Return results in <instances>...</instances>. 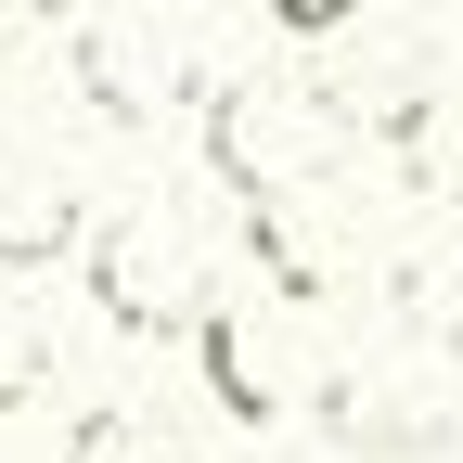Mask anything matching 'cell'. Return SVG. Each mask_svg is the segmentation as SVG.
Returning a JSON list of instances; mask_svg holds the SVG:
<instances>
[{"mask_svg": "<svg viewBox=\"0 0 463 463\" xmlns=\"http://www.w3.org/2000/svg\"><path fill=\"white\" fill-rule=\"evenodd\" d=\"M39 386H52V322L26 297V270H0V412H26Z\"/></svg>", "mask_w": 463, "mask_h": 463, "instance_id": "9c48e42d", "label": "cell"}, {"mask_svg": "<svg viewBox=\"0 0 463 463\" xmlns=\"http://www.w3.org/2000/svg\"><path fill=\"white\" fill-rule=\"evenodd\" d=\"M245 245H258V270H270L297 309H322L335 283H347V245H335V181H283V194H245Z\"/></svg>", "mask_w": 463, "mask_h": 463, "instance_id": "5b68a950", "label": "cell"}, {"mask_svg": "<svg viewBox=\"0 0 463 463\" xmlns=\"http://www.w3.org/2000/svg\"><path fill=\"white\" fill-rule=\"evenodd\" d=\"M194 335H206V386H219V412H245V425H297L309 399H322V347H309V309L283 297H206L194 309Z\"/></svg>", "mask_w": 463, "mask_h": 463, "instance_id": "3957f363", "label": "cell"}, {"mask_svg": "<svg viewBox=\"0 0 463 463\" xmlns=\"http://www.w3.org/2000/svg\"><path fill=\"white\" fill-rule=\"evenodd\" d=\"M65 463H194V438L155 412V399H103L65 425Z\"/></svg>", "mask_w": 463, "mask_h": 463, "instance_id": "ba28073f", "label": "cell"}, {"mask_svg": "<svg viewBox=\"0 0 463 463\" xmlns=\"http://www.w3.org/2000/svg\"><path fill=\"white\" fill-rule=\"evenodd\" d=\"M78 245V194L52 155H0V270H52Z\"/></svg>", "mask_w": 463, "mask_h": 463, "instance_id": "8992f818", "label": "cell"}, {"mask_svg": "<svg viewBox=\"0 0 463 463\" xmlns=\"http://www.w3.org/2000/svg\"><path fill=\"white\" fill-rule=\"evenodd\" d=\"M206 167L232 194H283V181H335L347 167V116L309 78H219L206 90Z\"/></svg>", "mask_w": 463, "mask_h": 463, "instance_id": "6da1fadb", "label": "cell"}, {"mask_svg": "<svg viewBox=\"0 0 463 463\" xmlns=\"http://www.w3.org/2000/svg\"><path fill=\"white\" fill-rule=\"evenodd\" d=\"M399 309H412V335L438 361H463V206H438V232L399 258Z\"/></svg>", "mask_w": 463, "mask_h": 463, "instance_id": "52a82bcc", "label": "cell"}, {"mask_svg": "<svg viewBox=\"0 0 463 463\" xmlns=\"http://www.w3.org/2000/svg\"><path fill=\"white\" fill-rule=\"evenodd\" d=\"M347 14H373V0H270V26H283V39H335Z\"/></svg>", "mask_w": 463, "mask_h": 463, "instance_id": "30bf717a", "label": "cell"}, {"mask_svg": "<svg viewBox=\"0 0 463 463\" xmlns=\"http://www.w3.org/2000/svg\"><path fill=\"white\" fill-rule=\"evenodd\" d=\"M245 463H347L335 438H309V450H245Z\"/></svg>", "mask_w": 463, "mask_h": 463, "instance_id": "8fae6325", "label": "cell"}, {"mask_svg": "<svg viewBox=\"0 0 463 463\" xmlns=\"http://www.w3.org/2000/svg\"><path fill=\"white\" fill-rule=\"evenodd\" d=\"M65 26H78V90H90V116H103V129H155L167 90H181L167 26H155V14H90V0H78Z\"/></svg>", "mask_w": 463, "mask_h": 463, "instance_id": "277c9868", "label": "cell"}, {"mask_svg": "<svg viewBox=\"0 0 463 463\" xmlns=\"http://www.w3.org/2000/svg\"><path fill=\"white\" fill-rule=\"evenodd\" d=\"M206 297H219V270H206V232L181 206H116L90 232V309L116 335H194Z\"/></svg>", "mask_w": 463, "mask_h": 463, "instance_id": "7a4b0ae2", "label": "cell"}, {"mask_svg": "<svg viewBox=\"0 0 463 463\" xmlns=\"http://www.w3.org/2000/svg\"><path fill=\"white\" fill-rule=\"evenodd\" d=\"M0 14H78V0H0Z\"/></svg>", "mask_w": 463, "mask_h": 463, "instance_id": "7c38bea8", "label": "cell"}]
</instances>
